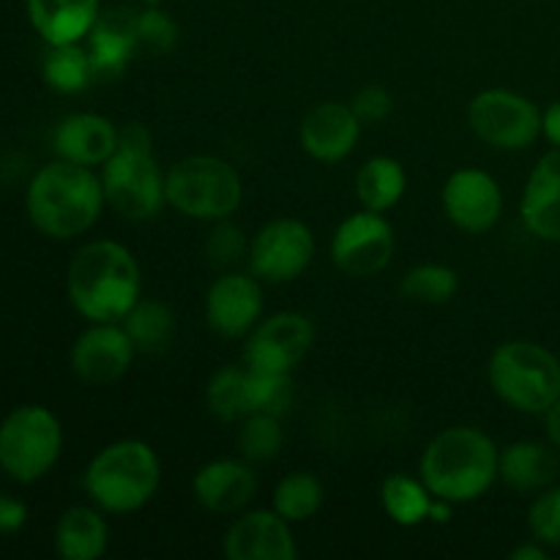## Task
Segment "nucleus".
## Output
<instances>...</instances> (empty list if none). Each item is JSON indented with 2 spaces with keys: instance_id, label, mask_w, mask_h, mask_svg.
<instances>
[{
  "instance_id": "1",
  "label": "nucleus",
  "mask_w": 560,
  "mask_h": 560,
  "mask_svg": "<svg viewBox=\"0 0 560 560\" xmlns=\"http://www.w3.org/2000/svg\"><path fill=\"white\" fill-rule=\"evenodd\" d=\"M66 288L85 320L120 323L140 301V266L118 241H93L71 260Z\"/></svg>"
},
{
  "instance_id": "2",
  "label": "nucleus",
  "mask_w": 560,
  "mask_h": 560,
  "mask_svg": "<svg viewBox=\"0 0 560 560\" xmlns=\"http://www.w3.org/2000/svg\"><path fill=\"white\" fill-rule=\"evenodd\" d=\"M104 186L98 175L85 164L58 162L47 164L33 175L27 186V217L33 228L47 238L69 241L96 224L104 208Z\"/></svg>"
},
{
  "instance_id": "3",
  "label": "nucleus",
  "mask_w": 560,
  "mask_h": 560,
  "mask_svg": "<svg viewBox=\"0 0 560 560\" xmlns=\"http://www.w3.org/2000/svg\"><path fill=\"white\" fill-rule=\"evenodd\" d=\"M501 452L476 427L443 430L421 457V479L427 490L448 503H470L485 495L498 479Z\"/></svg>"
},
{
  "instance_id": "4",
  "label": "nucleus",
  "mask_w": 560,
  "mask_h": 560,
  "mask_svg": "<svg viewBox=\"0 0 560 560\" xmlns=\"http://www.w3.org/2000/svg\"><path fill=\"white\" fill-rule=\"evenodd\" d=\"M104 200L124 219L142 222L156 217L167 200L164 178L151 156V135L145 126L126 124L118 129V148L102 164Z\"/></svg>"
},
{
  "instance_id": "5",
  "label": "nucleus",
  "mask_w": 560,
  "mask_h": 560,
  "mask_svg": "<svg viewBox=\"0 0 560 560\" xmlns=\"http://www.w3.org/2000/svg\"><path fill=\"white\" fill-rule=\"evenodd\" d=\"M162 465L142 441H118L102 448L85 470V492L102 512L131 514L159 490Z\"/></svg>"
},
{
  "instance_id": "6",
  "label": "nucleus",
  "mask_w": 560,
  "mask_h": 560,
  "mask_svg": "<svg viewBox=\"0 0 560 560\" xmlns=\"http://www.w3.org/2000/svg\"><path fill=\"white\" fill-rule=\"evenodd\" d=\"M490 386L520 413H547L560 397V361L536 342H506L490 359Z\"/></svg>"
},
{
  "instance_id": "7",
  "label": "nucleus",
  "mask_w": 560,
  "mask_h": 560,
  "mask_svg": "<svg viewBox=\"0 0 560 560\" xmlns=\"http://www.w3.org/2000/svg\"><path fill=\"white\" fill-rule=\"evenodd\" d=\"M164 191L175 211L202 222L233 217L244 197L238 173L217 156L180 159L164 178Z\"/></svg>"
},
{
  "instance_id": "8",
  "label": "nucleus",
  "mask_w": 560,
  "mask_h": 560,
  "mask_svg": "<svg viewBox=\"0 0 560 560\" xmlns=\"http://www.w3.org/2000/svg\"><path fill=\"white\" fill-rule=\"evenodd\" d=\"M63 448V430L52 410L20 405L0 421V468L20 485H33L52 470Z\"/></svg>"
},
{
  "instance_id": "9",
  "label": "nucleus",
  "mask_w": 560,
  "mask_h": 560,
  "mask_svg": "<svg viewBox=\"0 0 560 560\" xmlns=\"http://www.w3.org/2000/svg\"><path fill=\"white\" fill-rule=\"evenodd\" d=\"M470 129L487 145L501 151H523L541 135V113L530 98L512 91H485L470 102Z\"/></svg>"
},
{
  "instance_id": "10",
  "label": "nucleus",
  "mask_w": 560,
  "mask_h": 560,
  "mask_svg": "<svg viewBox=\"0 0 560 560\" xmlns=\"http://www.w3.org/2000/svg\"><path fill=\"white\" fill-rule=\"evenodd\" d=\"M315 257V235L299 219L268 222L249 244V268L260 282H293Z\"/></svg>"
},
{
  "instance_id": "11",
  "label": "nucleus",
  "mask_w": 560,
  "mask_h": 560,
  "mask_svg": "<svg viewBox=\"0 0 560 560\" xmlns=\"http://www.w3.org/2000/svg\"><path fill=\"white\" fill-rule=\"evenodd\" d=\"M334 266L348 277H375L394 257V230L377 211L345 219L331 238Z\"/></svg>"
},
{
  "instance_id": "12",
  "label": "nucleus",
  "mask_w": 560,
  "mask_h": 560,
  "mask_svg": "<svg viewBox=\"0 0 560 560\" xmlns=\"http://www.w3.org/2000/svg\"><path fill=\"white\" fill-rule=\"evenodd\" d=\"M315 342V326L299 312H279L252 331L244 364L257 372H293Z\"/></svg>"
},
{
  "instance_id": "13",
  "label": "nucleus",
  "mask_w": 560,
  "mask_h": 560,
  "mask_svg": "<svg viewBox=\"0 0 560 560\" xmlns=\"http://www.w3.org/2000/svg\"><path fill=\"white\" fill-rule=\"evenodd\" d=\"M135 342L118 323H93L71 348V370L88 386H109L129 372Z\"/></svg>"
},
{
  "instance_id": "14",
  "label": "nucleus",
  "mask_w": 560,
  "mask_h": 560,
  "mask_svg": "<svg viewBox=\"0 0 560 560\" xmlns=\"http://www.w3.org/2000/svg\"><path fill=\"white\" fill-rule=\"evenodd\" d=\"M443 208L452 224L465 233H487L503 213L501 186L481 170H457L443 186Z\"/></svg>"
},
{
  "instance_id": "15",
  "label": "nucleus",
  "mask_w": 560,
  "mask_h": 560,
  "mask_svg": "<svg viewBox=\"0 0 560 560\" xmlns=\"http://www.w3.org/2000/svg\"><path fill=\"white\" fill-rule=\"evenodd\" d=\"M262 312L260 279L252 273H224L206 295V320L224 339H238L255 328Z\"/></svg>"
},
{
  "instance_id": "16",
  "label": "nucleus",
  "mask_w": 560,
  "mask_h": 560,
  "mask_svg": "<svg viewBox=\"0 0 560 560\" xmlns=\"http://www.w3.org/2000/svg\"><path fill=\"white\" fill-rule=\"evenodd\" d=\"M224 556L230 560H293L290 523L277 512L244 514L224 536Z\"/></svg>"
},
{
  "instance_id": "17",
  "label": "nucleus",
  "mask_w": 560,
  "mask_h": 560,
  "mask_svg": "<svg viewBox=\"0 0 560 560\" xmlns=\"http://www.w3.org/2000/svg\"><path fill=\"white\" fill-rule=\"evenodd\" d=\"M361 135V120L353 107L337 102H323L301 120V148L317 162H339L355 148Z\"/></svg>"
},
{
  "instance_id": "18",
  "label": "nucleus",
  "mask_w": 560,
  "mask_h": 560,
  "mask_svg": "<svg viewBox=\"0 0 560 560\" xmlns=\"http://www.w3.org/2000/svg\"><path fill=\"white\" fill-rule=\"evenodd\" d=\"M55 153L66 162L96 167L104 164L118 148V129L113 120L93 113H77L60 120L52 135Z\"/></svg>"
},
{
  "instance_id": "19",
  "label": "nucleus",
  "mask_w": 560,
  "mask_h": 560,
  "mask_svg": "<svg viewBox=\"0 0 560 560\" xmlns=\"http://www.w3.org/2000/svg\"><path fill=\"white\" fill-rule=\"evenodd\" d=\"M195 498L202 509L213 514H233L255 498V470L238 459H217L197 470Z\"/></svg>"
},
{
  "instance_id": "20",
  "label": "nucleus",
  "mask_w": 560,
  "mask_h": 560,
  "mask_svg": "<svg viewBox=\"0 0 560 560\" xmlns=\"http://www.w3.org/2000/svg\"><path fill=\"white\" fill-rule=\"evenodd\" d=\"M520 211L530 233L560 244V148L539 159L525 186Z\"/></svg>"
},
{
  "instance_id": "21",
  "label": "nucleus",
  "mask_w": 560,
  "mask_h": 560,
  "mask_svg": "<svg viewBox=\"0 0 560 560\" xmlns=\"http://www.w3.org/2000/svg\"><path fill=\"white\" fill-rule=\"evenodd\" d=\"M137 49H140L137 14L131 11L98 14L96 25L88 33V58H91L93 77H118Z\"/></svg>"
},
{
  "instance_id": "22",
  "label": "nucleus",
  "mask_w": 560,
  "mask_h": 560,
  "mask_svg": "<svg viewBox=\"0 0 560 560\" xmlns=\"http://www.w3.org/2000/svg\"><path fill=\"white\" fill-rule=\"evenodd\" d=\"M27 16L47 44H80L98 20V0H27Z\"/></svg>"
},
{
  "instance_id": "23",
  "label": "nucleus",
  "mask_w": 560,
  "mask_h": 560,
  "mask_svg": "<svg viewBox=\"0 0 560 560\" xmlns=\"http://www.w3.org/2000/svg\"><path fill=\"white\" fill-rule=\"evenodd\" d=\"M498 476L503 479V485L517 492L547 490L558 476V457L545 443H512V446H506L501 452Z\"/></svg>"
},
{
  "instance_id": "24",
  "label": "nucleus",
  "mask_w": 560,
  "mask_h": 560,
  "mask_svg": "<svg viewBox=\"0 0 560 560\" xmlns=\"http://www.w3.org/2000/svg\"><path fill=\"white\" fill-rule=\"evenodd\" d=\"M109 528L96 509L71 506L55 525V550L66 560H96L107 550Z\"/></svg>"
},
{
  "instance_id": "25",
  "label": "nucleus",
  "mask_w": 560,
  "mask_h": 560,
  "mask_svg": "<svg viewBox=\"0 0 560 560\" xmlns=\"http://www.w3.org/2000/svg\"><path fill=\"white\" fill-rule=\"evenodd\" d=\"M408 186L405 167L392 156H375L359 170L355 175V191L366 211H388L397 206Z\"/></svg>"
},
{
  "instance_id": "26",
  "label": "nucleus",
  "mask_w": 560,
  "mask_h": 560,
  "mask_svg": "<svg viewBox=\"0 0 560 560\" xmlns=\"http://www.w3.org/2000/svg\"><path fill=\"white\" fill-rule=\"evenodd\" d=\"M211 416L222 421H241L252 416V372L249 366H222L206 388Z\"/></svg>"
},
{
  "instance_id": "27",
  "label": "nucleus",
  "mask_w": 560,
  "mask_h": 560,
  "mask_svg": "<svg viewBox=\"0 0 560 560\" xmlns=\"http://www.w3.org/2000/svg\"><path fill=\"white\" fill-rule=\"evenodd\" d=\"M120 323L140 353H162L175 334V315L162 301H137Z\"/></svg>"
},
{
  "instance_id": "28",
  "label": "nucleus",
  "mask_w": 560,
  "mask_h": 560,
  "mask_svg": "<svg viewBox=\"0 0 560 560\" xmlns=\"http://www.w3.org/2000/svg\"><path fill=\"white\" fill-rule=\"evenodd\" d=\"M381 501L388 517L402 528H413L430 517L432 492L427 485L405 474H392L381 487Z\"/></svg>"
},
{
  "instance_id": "29",
  "label": "nucleus",
  "mask_w": 560,
  "mask_h": 560,
  "mask_svg": "<svg viewBox=\"0 0 560 560\" xmlns=\"http://www.w3.org/2000/svg\"><path fill=\"white\" fill-rule=\"evenodd\" d=\"M42 74L47 85L58 93H80L93 80V66L88 49L80 44H49L44 55Z\"/></svg>"
},
{
  "instance_id": "30",
  "label": "nucleus",
  "mask_w": 560,
  "mask_h": 560,
  "mask_svg": "<svg viewBox=\"0 0 560 560\" xmlns=\"http://www.w3.org/2000/svg\"><path fill=\"white\" fill-rule=\"evenodd\" d=\"M323 506V485L317 476L290 474L273 490V512L282 514L288 523H304V520L315 517Z\"/></svg>"
},
{
  "instance_id": "31",
  "label": "nucleus",
  "mask_w": 560,
  "mask_h": 560,
  "mask_svg": "<svg viewBox=\"0 0 560 560\" xmlns=\"http://www.w3.org/2000/svg\"><path fill=\"white\" fill-rule=\"evenodd\" d=\"M459 288L457 271L448 266H441V262H427V266L413 268V271L405 273L402 295L408 301H416V304H446Z\"/></svg>"
},
{
  "instance_id": "32",
  "label": "nucleus",
  "mask_w": 560,
  "mask_h": 560,
  "mask_svg": "<svg viewBox=\"0 0 560 560\" xmlns=\"http://www.w3.org/2000/svg\"><path fill=\"white\" fill-rule=\"evenodd\" d=\"M284 435L277 416H246L238 432V452L246 463H271L282 448Z\"/></svg>"
},
{
  "instance_id": "33",
  "label": "nucleus",
  "mask_w": 560,
  "mask_h": 560,
  "mask_svg": "<svg viewBox=\"0 0 560 560\" xmlns=\"http://www.w3.org/2000/svg\"><path fill=\"white\" fill-rule=\"evenodd\" d=\"M252 372V416L266 413L282 419L293 408L295 388L290 372Z\"/></svg>"
},
{
  "instance_id": "34",
  "label": "nucleus",
  "mask_w": 560,
  "mask_h": 560,
  "mask_svg": "<svg viewBox=\"0 0 560 560\" xmlns=\"http://www.w3.org/2000/svg\"><path fill=\"white\" fill-rule=\"evenodd\" d=\"M528 525L534 530L536 541L547 547H560V487L545 490L530 506Z\"/></svg>"
},
{
  "instance_id": "35",
  "label": "nucleus",
  "mask_w": 560,
  "mask_h": 560,
  "mask_svg": "<svg viewBox=\"0 0 560 560\" xmlns=\"http://www.w3.org/2000/svg\"><path fill=\"white\" fill-rule=\"evenodd\" d=\"M137 42H140V47L162 55L175 47V42H178V27H175V22L167 14H162L156 9H148L142 14H137Z\"/></svg>"
},
{
  "instance_id": "36",
  "label": "nucleus",
  "mask_w": 560,
  "mask_h": 560,
  "mask_svg": "<svg viewBox=\"0 0 560 560\" xmlns=\"http://www.w3.org/2000/svg\"><path fill=\"white\" fill-rule=\"evenodd\" d=\"M206 255L211 266H235V262L244 255H249V252H246V241L238 228H233V224H219V228L208 235Z\"/></svg>"
},
{
  "instance_id": "37",
  "label": "nucleus",
  "mask_w": 560,
  "mask_h": 560,
  "mask_svg": "<svg viewBox=\"0 0 560 560\" xmlns=\"http://www.w3.org/2000/svg\"><path fill=\"white\" fill-rule=\"evenodd\" d=\"M350 107H353L355 118H359L361 124H381V120H386L388 115H392L394 102H392V96L383 91V88L370 85V88H364V91L355 93V98Z\"/></svg>"
},
{
  "instance_id": "38",
  "label": "nucleus",
  "mask_w": 560,
  "mask_h": 560,
  "mask_svg": "<svg viewBox=\"0 0 560 560\" xmlns=\"http://www.w3.org/2000/svg\"><path fill=\"white\" fill-rule=\"evenodd\" d=\"M27 506L11 495H0V534H14L25 525Z\"/></svg>"
},
{
  "instance_id": "39",
  "label": "nucleus",
  "mask_w": 560,
  "mask_h": 560,
  "mask_svg": "<svg viewBox=\"0 0 560 560\" xmlns=\"http://www.w3.org/2000/svg\"><path fill=\"white\" fill-rule=\"evenodd\" d=\"M541 131H545L552 145L560 148V102L550 104L547 113L541 115Z\"/></svg>"
},
{
  "instance_id": "40",
  "label": "nucleus",
  "mask_w": 560,
  "mask_h": 560,
  "mask_svg": "<svg viewBox=\"0 0 560 560\" xmlns=\"http://www.w3.org/2000/svg\"><path fill=\"white\" fill-rule=\"evenodd\" d=\"M547 435H550L552 446L560 448V397L552 402V408L547 410Z\"/></svg>"
},
{
  "instance_id": "41",
  "label": "nucleus",
  "mask_w": 560,
  "mask_h": 560,
  "mask_svg": "<svg viewBox=\"0 0 560 560\" xmlns=\"http://www.w3.org/2000/svg\"><path fill=\"white\" fill-rule=\"evenodd\" d=\"M512 560H547V552L541 550V547H517V550L512 552Z\"/></svg>"
}]
</instances>
